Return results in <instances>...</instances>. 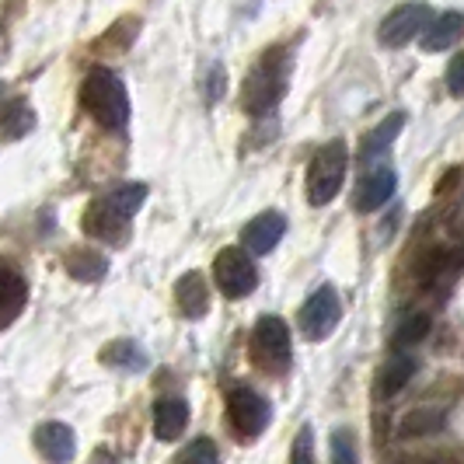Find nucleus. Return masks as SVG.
I'll return each instance as SVG.
<instances>
[{"label":"nucleus","instance_id":"obj_18","mask_svg":"<svg viewBox=\"0 0 464 464\" xmlns=\"http://www.w3.org/2000/svg\"><path fill=\"white\" fill-rule=\"evenodd\" d=\"M412 373H416V360H412L409 353H392L388 363L377 373V395H384V398L398 395V392L409 384Z\"/></svg>","mask_w":464,"mask_h":464},{"label":"nucleus","instance_id":"obj_28","mask_svg":"<svg viewBox=\"0 0 464 464\" xmlns=\"http://www.w3.org/2000/svg\"><path fill=\"white\" fill-rule=\"evenodd\" d=\"M220 94H224V67H213V70H209L207 98H209V102H220Z\"/></svg>","mask_w":464,"mask_h":464},{"label":"nucleus","instance_id":"obj_12","mask_svg":"<svg viewBox=\"0 0 464 464\" xmlns=\"http://www.w3.org/2000/svg\"><path fill=\"white\" fill-rule=\"evenodd\" d=\"M35 447L49 464H70L77 454V437L67 422H43L35 430Z\"/></svg>","mask_w":464,"mask_h":464},{"label":"nucleus","instance_id":"obj_29","mask_svg":"<svg viewBox=\"0 0 464 464\" xmlns=\"http://www.w3.org/2000/svg\"><path fill=\"white\" fill-rule=\"evenodd\" d=\"M398 464H450V461H443V458H405V461Z\"/></svg>","mask_w":464,"mask_h":464},{"label":"nucleus","instance_id":"obj_8","mask_svg":"<svg viewBox=\"0 0 464 464\" xmlns=\"http://www.w3.org/2000/svg\"><path fill=\"white\" fill-rule=\"evenodd\" d=\"M227 419H231L237 437L256 440L258 433L269 426V419H273V405L258 395L256 388H234L227 395Z\"/></svg>","mask_w":464,"mask_h":464},{"label":"nucleus","instance_id":"obj_3","mask_svg":"<svg viewBox=\"0 0 464 464\" xmlns=\"http://www.w3.org/2000/svg\"><path fill=\"white\" fill-rule=\"evenodd\" d=\"M346 171H349V147L343 140H332L325 143L314 161L307 168V199L311 207H328L343 186H346Z\"/></svg>","mask_w":464,"mask_h":464},{"label":"nucleus","instance_id":"obj_27","mask_svg":"<svg viewBox=\"0 0 464 464\" xmlns=\"http://www.w3.org/2000/svg\"><path fill=\"white\" fill-rule=\"evenodd\" d=\"M447 88H450V94L464 98V53H458L447 67Z\"/></svg>","mask_w":464,"mask_h":464},{"label":"nucleus","instance_id":"obj_23","mask_svg":"<svg viewBox=\"0 0 464 464\" xmlns=\"http://www.w3.org/2000/svg\"><path fill=\"white\" fill-rule=\"evenodd\" d=\"M175 464H220V450L209 437H199V440L188 443L186 450H179Z\"/></svg>","mask_w":464,"mask_h":464},{"label":"nucleus","instance_id":"obj_9","mask_svg":"<svg viewBox=\"0 0 464 464\" xmlns=\"http://www.w3.org/2000/svg\"><path fill=\"white\" fill-rule=\"evenodd\" d=\"M430 22H433V11H430L426 4H401V7H395V11L381 22L377 39H381V46L401 49V46H409L412 39H419Z\"/></svg>","mask_w":464,"mask_h":464},{"label":"nucleus","instance_id":"obj_5","mask_svg":"<svg viewBox=\"0 0 464 464\" xmlns=\"http://www.w3.org/2000/svg\"><path fill=\"white\" fill-rule=\"evenodd\" d=\"M252 360L262 373H286L294 363L290 353V328L276 314L258 318L256 332H252Z\"/></svg>","mask_w":464,"mask_h":464},{"label":"nucleus","instance_id":"obj_21","mask_svg":"<svg viewBox=\"0 0 464 464\" xmlns=\"http://www.w3.org/2000/svg\"><path fill=\"white\" fill-rule=\"evenodd\" d=\"M102 363L119 367V371H143L147 367V353L133 339H116V343H109L102 349Z\"/></svg>","mask_w":464,"mask_h":464},{"label":"nucleus","instance_id":"obj_20","mask_svg":"<svg viewBox=\"0 0 464 464\" xmlns=\"http://www.w3.org/2000/svg\"><path fill=\"white\" fill-rule=\"evenodd\" d=\"M443 426H447V412H443V409L422 405V409H412L409 416L401 419L398 433H401L405 440H419V437H433V433H440Z\"/></svg>","mask_w":464,"mask_h":464},{"label":"nucleus","instance_id":"obj_22","mask_svg":"<svg viewBox=\"0 0 464 464\" xmlns=\"http://www.w3.org/2000/svg\"><path fill=\"white\" fill-rule=\"evenodd\" d=\"M105 269H109V258L102 256V252H88V248H81V252H73L67 258V273L73 279H84V283H94V279L105 276Z\"/></svg>","mask_w":464,"mask_h":464},{"label":"nucleus","instance_id":"obj_17","mask_svg":"<svg viewBox=\"0 0 464 464\" xmlns=\"http://www.w3.org/2000/svg\"><path fill=\"white\" fill-rule=\"evenodd\" d=\"M35 112L24 98H11V102H0V137L4 140H22L35 130Z\"/></svg>","mask_w":464,"mask_h":464},{"label":"nucleus","instance_id":"obj_4","mask_svg":"<svg viewBox=\"0 0 464 464\" xmlns=\"http://www.w3.org/2000/svg\"><path fill=\"white\" fill-rule=\"evenodd\" d=\"M286 88V63H283V53H273L258 63L248 81H245V92H241V105L252 112V116H269L276 109L279 94Z\"/></svg>","mask_w":464,"mask_h":464},{"label":"nucleus","instance_id":"obj_13","mask_svg":"<svg viewBox=\"0 0 464 464\" xmlns=\"http://www.w3.org/2000/svg\"><path fill=\"white\" fill-rule=\"evenodd\" d=\"M188 426V401L186 398H158L154 401V437L164 443L179 440Z\"/></svg>","mask_w":464,"mask_h":464},{"label":"nucleus","instance_id":"obj_19","mask_svg":"<svg viewBox=\"0 0 464 464\" xmlns=\"http://www.w3.org/2000/svg\"><path fill=\"white\" fill-rule=\"evenodd\" d=\"M405 119H409L405 112H392L388 119H381L371 133H367V140L360 143V161H371V158H377V154H384V150L398 140L401 126H405Z\"/></svg>","mask_w":464,"mask_h":464},{"label":"nucleus","instance_id":"obj_25","mask_svg":"<svg viewBox=\"0 0 464 464\" xmlns=\"http://www.w3.org/2000/svg\"><path fill=\"white\" fill-rule=\"evenodd\" d=\"M332 464H360L356 437H353V430H346V426L332 433Z\"/></svg>","mask_w":464,"mask_h":464},{"label":"nucleus","instance_id":"obj_26","mask_svg":"<svg viewBox=\"0 0 464 464\" xmlns=\"http://www.w3.org/2000/svg\"><path fill=\"white\" fill-rule=\"evenodd\" d=\"M290 464H314V433H311V426H301L294 450H290Z\"/></svg>","mask_w":464,"mask_h":464},{"label":"nucleus","instance_id":"obj_6","mask_svg":"<svg viewBox=\"0 0 464 464\" xmlns=\"http://www.w3.org/2000/svg\"><path fill=\"white\" fill-rule=\"evenodd\" d=\"M213 279H217V290L224 297L241 301L258 286V269L245 248H224L213 258Z\"/></svg>","mask_w":464,"mask_h":464},{"label":"nucleus","instance_id":"obj_7","mask_svg":"<svg viewBox=\"0 0 464 464\" xmlns=\"http://www.w3.org/2000/svg\"><path fill=\"white\" fill-rule=\"evenodd\" d=\"M339 318H343V304H339V294H335V286H318L307 301H304L301 314H297V328H301L304 339H311V343H322L328 339L335 325H339Z\"/></svg>","mask_w":464,"mask_h":464},{"label":"nucleus","instance_id":"obj_16","mask_svg":"<svg viewBox=\"0 0 464 464\" xmlns=\"http://www.w3.org/2000/svg\"><path fill=\"white\" fill-rule=\"evenodd\" d=\"M175 301H179V311L186 318H207L209 311V290H207V279L199 273H186V276L175 283Z\"/></svg>","mask_w":464,"mask_h":464},{"label":"nucleus","instance_id":"obj_14","mask_svg":"<svg viewBox=\"0 0 464 464\" xmlns=\"http://www.w3.org/2000/svg\"><path fill=\"white\" fill-rule=\"evenodd\" d=\"M464 35V14L461 11H443L433 22L426 24L422 32V49L426 53H440V49H450L458 39Z\"/></svg>","mask_w":464,"mask_h":464},{"label":"nucleus","instance_id":"obj_1","mask_svg":"<svg viewBox=\"0 0 464 464\" xmlns=\"http://www.w3.org/2000/svg\"><path fill=\"white\" fill-rule=\"evenodd\" d=\"M147 199V186L143 182H119L109 192H102L94 199L88 213H84V231L102 241L122 245V237L133 224V213L143 207Z\"/></svg>","mask_w":464,"mask_h":464},{"label":"nucleus","instance_id":"obj_10","mask_svg":"<svg viewBox=\"0 0 464 464\" xmlns=\"http://www.w3.org/2000/svg\"><path fill=\"white\" fill-rule=\"evenodd\" d=\"M283 234H286V217L276 213V209H269V213H258L256 220L245 224L241 245H245V252H252V256H269L279 241H283Z\"/></svg>","mask_w":464,"mask_h":464},{"label":"nucleus","instance_id":"obj_24","mask_svg":"<svg viewBox=\"0 0 464 464\" xmlns=\"http://www.w3.org/2000/svg\"><path fill=\"white\" fill-rule=\"evenodd\" d=\"M430 335V314H412V318H405L395 332V346L405 349V346H416Z\"/></svg>","mask_w":464,"mask_h":464},{"label":"nucleus","instance_id":"obj_15","mask_svg":"<svg viewBox=\"0 0 464 464\" xmlns=\"http://www.w3.org/2000/svg\"><path fill=\"white\" fill-rule=\"evenodd\" d=\"M24 297H28V286H24L22 273L11 269L7 262H0V328L22 314Z\"/></svg>","mask_w":464,"mask_h":464},{"label":"nucleus","instance_id":"obj_11","mask_svg":"<svg viewBox=\"0 0 464 464\" xmlns=\"http://www.w3.org/2000/svg\"><path fill=\"white\" fill-rule=\"evenodd\" d=\"M395 186H398V175L392 168H373L353 188V207L360 209V213H373V209H381L395 196Z\"/></svg>","mask_w":464,"mask_h":464},{"label":"nucleus","instance_id":"obj_2","mask_svg":"<svg viewBox=\"0 0 464 464\" xmlns=\"http://www.w3.org/2000/svg\"><path fill=\"white\" fill-rule=\"evenodd\" d=\"M81 105L92 112L94 122H102L112 133H122L130 126V94L112 70H88V77L81 84Z\"/></svg>","mask_w":464,"mask_h":464}]
</instances>
